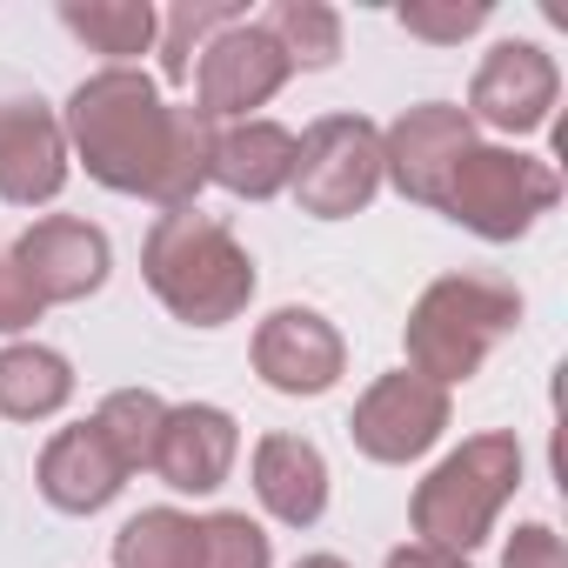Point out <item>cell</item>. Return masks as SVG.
Returning <instances> with one entry per match:
<instances>
[{
	"label": "cell",
	"mask_w": 568,
	"mask_h": 568,
	"mask_svg": "<svg viewBox=\"0 0 568 568\" xmlns=\"http://www.w3.org/2000/svg\"><path fill=\"white\" fill-rule=\"evenodd\" d=\"M501 568H568V548L548 521H521L501 548Z\"/></svg>",
	"instance_id": "cell-27"
},
{
	"label": "cell",
	"mask_w": 568,
	"mask_h": 568,
	"mask_svg": "<svg viewBox=\"0 0 568 568\" xmlns=\"http://www.w3.org/2000/svg\"><path fill=\"white\" fill-rule=\"evenodd\" d=\"M207 181L227 187L234 201H274L288 194L295 181V134L281 121H234V128H214V161H207Z\"/></svg>",
	"instance_id": "cell-17"
},
{
	"label": "cell",
	"mask_w": 568,
	"mask_h": 568,
	"mask_svg": "<svg viewBox=\"0 0 568 568\" xmlns=\"http://www.w3.org/2000/svg\"><path fill=\"white\" fill-rule=\"evenodd\" d=\"M515 488H521V442L508 428H488V435H468L455 455H442L428 481H415L408 521L428 548L468 555L495 535V515L508 508Z\"/></svg>",
	"instance_id": "cell-4"
},
{
	"label": "cell",
	"mask_w": 568,
	"mask_h": 568,
	"mask_svg": "<svg viewBox=\"0 0 568 568\" xmlns=\"http://www.w3.org/2000/svg\"><path fill=\"white\" fill-rule=\"evenodd\" d=\"M34 481H41L48 508H61V515H101V508L128 488V468H121V455L108 448V435H101L94 415H88V422L61 428V435L41 448Z\"/></svg>",
	"instance_id": "cell-15"
},
{
	"label": "cell",
	"mask_w": 568,
	"mask_h": 568,
	"mask_svg": "<svg viewBox=\"0 0 568 568\" xmlns=\"http://www.w3.org/2000/svg\"><path fill=\"white\" fill-rule=\"evenodd\" d=\"M561 101V68L541 41H495L468 81V121L475 128H495V134H535L548 128Z\"/></svg>",
	"instance_id": "cell-9"
},
{
	"label": "cell",
	"mask_w": 568,
	"mask_h": 568,
	"mask_svg": "<svg viewBox=\"0 0 568 568\" xmlns=\"http://www.w3.org/2000/svg\"><path fill=\"white\" fill-rule=\"evenodd\" d=\"M74 402V362L48 342H8L0 348V415L8 422H48Z\"/></svg>",
	"instance_id": "cell-18"
},
{
	"label": "cell",
	"mask_w": 568,
	"mask_h": 568,
	"mask_svg": "<svg viewBox=\"0 0 568 568\" xmlns=\"http://www.w3.org/2000/svg\"><path fill=\"white\" fill-rule=\"evenodd\" d=\"M21 94H28V88H21V81H8V74H0V114H8V108H14V101H21Z\"/></svg>",
	"instance_id": "cell-29"
},
{
	"label": "cell",
	"mask_w": 568,
	"mask_h": 568,
	"mask_svg": "<svg viewBox=\"0 0 568 568\" xmlns=\"http://www.w3.org/2000/svg\"><path fill=\"white\" fill-rule=\"evenodd\" d=\"M68 134L61 114L41 94H21L8 114H0V201L14 207H48L68 187Z\"/></svg>",
	"instance_id": "cell-13"
},
{
	"label": "cell",
	"mask_w": 568,
	"mask_h": 568,
	"mask_svg": "<svg viewBox=\"0 0 568 568\" xmlns=\"http://www.w3.org/2000/svg\"><path fill=\"white\" fill-rule=\"evenodd\" d=\"M382 568H468V555H448V548H428V541H402Z\"/></svg>",
	"instance_id": "cell-28"
},
{
	"label": "cell",
	"mask_w": 568,
	"mask_h": 568,
	"mask_svg": "<svg viewBox=\"0 0 568 568\" xmlns=\"http://www.w3.org/2000/svg\"><path fill=\"white\" fill-rule=\"evenodd\" d=\"M254 495L281 528H315L328 515V455L308 435H261L254 442Z\"/></svg>",
	"instance_id": "cell-16"
},
{
	"label": "cell",
	"mask_w": 568,
	"mask_h": 568,
	"mask_svg": "<svg viewBox=\"0 0 568 568\" xmlns=\"http://www.w3.org/2000/svg\"><path fill=\"white\" fill-rule=\"evenodd\" d=\"M14 261H21V274L34 281V295H41L48 308H61V302H88V295L108 288L114 247H108V234H101L94 221H81V214H41V221L14 241Z\"/></svg>",
	"instance_id": "cell-12"
},
{
	"label": "cell",
	"mask_w": 568,
	"mask_h": 568,
	"mask_svg": "<svg viewBox=\"0 0 568 568\" xmlns=\"http://www.w3.org/2000/svg\"><path fill=\"white\" fill-rule=\"evenodd\" d=\"M41 315H48V302L34 295V281L21 274L14 247H0V335H28Z\"/></svg>",
	"instance_id": "cell-26"
},
{
	"label": "cell",
	"mask_w": 568,
	"mask_h": 568,
	"mask_svg": "<svg viewBox=\"0 0 568 568\" xmlns=\"http://www.w3.org/2000/svg\"><path fill=\"white\" fill-rule=\"evenodd\" d=\"M395 21H402V34H415L428 48H462L468 34H481L495 21V0H402Z\"/></svg>",
	"instance_id": "cell-25"
},
{
	"label": "cell",
	"mask_w": 568,
	"mask_h": 568,
	"mask_svg": "<svg viewBox=\"0 0 568 568\" xmlns=\"http://www.w3.org/2000/svg\"><path fill=\"white\" fill-rule=\"evenodd\" d=\"M295 568H348V561H342V555H302Z\"/></svg>",
	"instance_id": "cell-30"
},
{
	"label": "cell",
	"mask_w": 568,
	"mask_h": 568,
	"mask_svg": "<svg viewBox=\"0 0 568 568\" xmlns=\"http://www.w3.org/2000/svg\"><path fill=\"white\" fill-rule=\"evenodd\" d=\"M241 455V422L214 402H181L161 422V448H154V475L174 495H214L234 475Z\"/></svg>",
	"instance_id": "cell-14"
},
{
	"label": "cell",
	"mask_w": 568,
	"mask_h": 568,
	"mask_svg": "<svg viewBox=\"0 0 568 568\" xmlns=\"http://www.w3.org/2000/svg\"><path fill=\"white\" fill-rule=\"evenodd\" d=\"M114 568H201V521L181 508H141L114 535Z\"/></svg>",
	"instance_id": "cell-20"
},
{
	"label": "cell",
	"mask_w": 568,
	"mask_h": 568,
	"mask_svg": "<svg viewBox=\"0 0 568 568\" xmlns=\"http://www.w3.org/2000/svg\"><path fill=\"white\" fill-rule=\"evenodd\" d=\"M247 362H254V375L274 388V395H328L335 382H342V368H348V342H342V328L322 315V308H274L261 328H254V342H247Z\"/></svg>",
	"instance_id": "cell-11"
},
{
	"label": "cell",
	"mask_w": 568,
	"mask_h": 568,
	"mask_svg": "<svg viewBox=\"0 0 568 568\" xmlns=\"http://www.w3.org/2000/svg\"><path fill=\"white\" fill-rule=\"evenodd\" d=\"M234 21H247L234 0H174V8L161 14V34H154L161 81H168V88H187V74H194L201 48H207L221 28H234Z\"/></svg>",
	"instance_id": "cell-21"
},
{
	"label": "cell",
	"mask_w": 568,
	"mask_h": 568,
	"mask_svg": "<svg viewBox=\"0 0 568 568\" xmlns=\"http://www.w3.org/2000/svg\"><path fill=\"white\" fill-rule=\"evenodd\" d=\"M201 568H274L267 528L247 508H214L201 515Z\"/></svg>",
	"instance_id": "cell-24"
},
{
	"label": "cell",
	"mask_w": 568,
	"mask_h": 568,
	"mask_svg": "<svg viewBox=\"0 0 568 568\" xmlns=\"http://www.w3.org/2000/svg\"><path fill=\"white\" fill-rule=\"evenodd\" d=\"M515 328H521V288L515 281H501V274H442L408 308L402 348H408V368L422 382L455 388V382L481 375L495 342L515 335Z\"/></svg>",
	"instance_id": "cell-3"
},
{
	"label": "cell",
	"mask_w": 568,
	"mask_h": 568,
	"mask_svg": "<svg viewBox=\"0 0 568 568\" xmlns=\"http://www.w3.org/2000/svg\"><path fill=\"white\" fill-rule=\"evenodd\" d=\"M61 28L88 41L108 68H134L141 54H154L161 14L148 0H61Z\"/></svg>",
	"instance_id": "cell-19"
},
{
	"label": "cell",
	"mask_w": 568,
	"mask_h": 568,
	"mask_svg": "<svg viewBox=\"0 0 568 568\" xmlns=\"http://www.w3.org/2000/svg\"><path fill=\"white\" fill-rule=\"evenodd\" d=\"M261 28L274 34L281 54H288V68L322 74V68L342 61V14L328 8V0H274Z\"/></svg>",
	"instance_id": "cell-22"
},
{
	"label": "cell",
	"mask_w": 568,
	"mask_h": 568,
	"mask_svg": "<svg viewBox=\"0 0 568 568\" xmlns=\"http://www.w3.org/2000/svg\"><path fill=\"white\" fill-rule=\"evenodd\" d=\"M161 422H168V402L154 388H114L101 408H94V428L108 435V448L121 455L128 475L154 468V448H161Z\"/></svg>",
	"instance_id": "cell-23"
},
{
	"label": "cell",
	"mask_w": 568,
	"mask_h": 568,
	"mask_svg": "<svg viewBox=\"0 0 568 568\" xmlns=\"http://www.w3.org/2000/svg\"><path fill=\"white\" fill-rule=\"evenodd\" d=\"M288 194L315 221H348L382 194V128L368 114H322L295 134V181Z\"/></svg>",
	"instance_id": "cell-6"
},
{
	"label": "cell",
	"mask_w": 568,
	"mask_h": 568,
	"mask_svg": "<svg viewBox=\"0 0 568 568\" xmlns=\"http://www.w3.org/2000/svg\"><path fill=\"white\" fill-rule=\"evenodd\" d=\"M68 154L114 194L168 207H194L214 161V121L194 114V101H168L154 74L141 68H101L88 74L61 108Z\"/></svg>",
	"instance_id": "cell-1"
},
{
	"label": "cell",
	"mask_w": 568,
	"mask_h": 568,
	"mask_svg": "<svg viewBox=\"0 0 568 568\" xmlns=\"http://www.w3.org/2000/svg\"><path fill=\"white\" fill-rule=\"evenodd\" d=\"M561 201V174L541 161V154H521V148H495V141H475L455 174H448V194H442V214L481 241H521L548 207Z\"/></svg>",
	"instance_id": "cell-5"
},
{
	"label": "cell",
	"mask_w": 568,
	"mask_h": 568,
	"mask_svg": "<svg viewBox=\"0 0 568 568\" xmlns=\"http://www.w3.org/2000/svg\"><path fill=\"white\" fill-rule=\"evenodd\" d=\"M475 148V121L455 101H415L395 128H382V181H395L402 201L442 207L455 161Z\"/></svg>",
	"instance_id": "cell-10"
},
{
	"label": "cell",
	"mask_w": 568,
	"mask_h": 568,
	"mask_svg": "<svg viewBox=\"0 0 568 568\" xmlns=\"http://www.w3.org/2000/svg\"><path fill=\"white\" fill-rule=\"evenodd\" d=\"M141 274H148L154 302L187 328H227L254 302V281H261L254 254L234 241L221 214H201V201L154 214L141 241Z\"/></svg>",
	"instance_id": "cell-2"
},
{
	"label": "cell",
	"mask_w": 568,
	"mask_h": 568,
	"mask_svg": "<svg viewBox=\"0 0 568 568\" xmlns=\"http://www.w3.org/2000/svg\"><path fill=\"white\" fill-rule=\"evenodd\" d=\"M448 415H455L448 388L422 382L415 368H395V375H375L368 395L355 402V415H348V442H355L368 462L402 468V462H422V455L448 435Z\"/></svg>",
	"instance_id": "cell-8"
},
{
	"label": "cell",
	"mask_w": 568,
	"mask_h": 568,
	"mask_svg": "<svg viewBox=\"0 0 568 568\" xmlns=\"http://www.w3.org/2000/svg\"><path fill=\"white\" fill-rule=\"evenodd\" d=\"M288 54L274 48V34L261 28V21H234V28H221L207 48H201V61H194V114L201 121H254V108H267L281 88H288Z\"/></svg>",
	"instance_id": "cell-7"
}]
</instances>
